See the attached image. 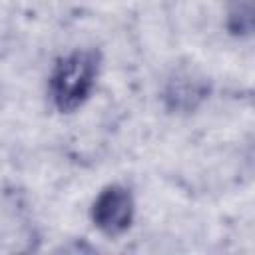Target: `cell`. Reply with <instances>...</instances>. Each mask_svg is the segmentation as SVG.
<instances>
[{
	"label": "cell",
	"instance_id": "277c9868",
	"mask_svg": "<svg viewBox=\"0 0 255 255\" xmlns=\"http://www.w3.org/2000/svg\"><path fill=\"white\" fill-rule=\"evenodd\" d=\"M225 28L235 38H249L255 30V0H225Z\"/></svg>",
	"mask_w": 255,
	"mask_h": 255
},
{
	"label": "cell",
	"instance_id": "6da1fadb",
	"mask_svg": "<svg viewBox=\"0 0 255 255\" xmlns=\"http://www.w3.org/2000/svg\"><path fill=\"white\" fill-rule=\"evenodd\" d=\"M102 72V52L98 48H76L60 56L52 68L48 90L60 114L80 110L96 90Z\"/></svg>",
	"mask_w": 255,
	"mask_h": 255
},
{
	"label": "cell",
	"instance_id": "7a4b0ae2",
	"mask_svg": "<svg viewBox=\"0 0 255 255\" xmlns=\"http://www.w3.org/2000/svg\"><path fill=\"white\" fill-rule=\"evenodd\" d=\"M90 217L94 227L106 237L124 235L135 217V199L128 185L110 183L94 199Z\"/></svg>",
	"mask_w": 255,
	"mask_h": 255
},
{
	"label": "cell",
	"instance_id": "3957f363",
	"mask_svg": "<svg viewBox=\"0 0 255 255\" xmlns=\"http://www.w3.org/2000/svg\"><path fill=\"white\" fill-rule=\"evenodd\" d=\"M209 78L195 66H177L163 82L161 100L171 114H191L209 98Z\"/></svg>",
	"mask_w": 255,
	"mask_h": 255
}]
</instances>
